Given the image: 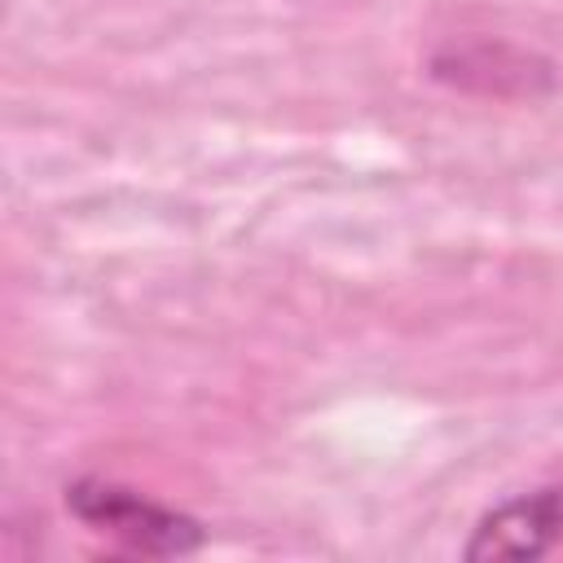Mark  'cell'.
<instances>
[{
    "mask_svg": "<svg viewBox=\"0 0 563 563\" xmlns=\"http://www.w3.org/2000/svg\"><path fill=\"white\" fill-rule=\"evenodd\" d=\"M66 506L79 523L110 532L123 550L132 554H150V559H172V554H194L207 532L194 515L172 510L163 501H150L145 493L101 479V475H84L66 488Z\"/></svg>",
    "mask_w": 563,
    "mask_h": 563,
    "instance_id": "1",
    "label": "cell"
},
{
    "mask_svg": "<svg viewBox=\"0 0 563 563\" xmlns=\"http://www.w3.org/2000/svg\"><path fill=\"white\" fill-rule=\"evenodd\" d=\"M563 541V488H537L519 493L501 506H493L471 541H466V563H519V559H541Z\"/></svg>",
    "mask_w": 563,
    "mask_h": 563,
    "instance_id": "2",
    "label": "cell"
}]
</instances>
